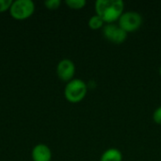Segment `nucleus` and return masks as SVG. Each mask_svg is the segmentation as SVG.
<instances>
[{
  "label": "nucleus",
  "instance_id": "1",
  "mask_svg": "<svg viewBox=\"0 0 161 161\" xmlns=\"http://www.w3.org/2000/svg\"><path fill=\"white\" fill-rule=\"evenodd\" d=\"M124 9L125 3L122 0H97L95 2L96 15L100 16L107 25L119 21Z\"/></svg>",
  "mask_w": 161,
  "mask_h": 161
},
{
  "label": "nucleus",
  "instance_id": "2",
  "mask_svg": "<svg viewBox=\"0 0 161 161\" xmlns=\"http://www.w3.org/2000/svg\"><path fill=\"white\" fill-rule=\"evenodd\" d=\"M88 87L85 81L79 78H74L69 81L64 88V96L70 103L76 104L81 102L87 95Z\"/></svg>",
  "mask_w": 161,
  "mask_h": 161
},
{
  "label": "nucleus",
  "instance_id": "3",
  "mask_svg": "<svg viewBox=\"0 0 161 161\" xmlns=\"http://www.w3.org/2000/svg\"><path fill=\"white\" fill-rule=\"evenodd\" d=\"M35 4L32 0H16L12 2L9 14L15 20H25L33 15Z\"/></svg>",
  "mask_w": 161,
  "mask_h": 161
},
{
  "label": "nucleus",
  "instance_id": "4",
  "mask_svg": "<svg viewBox=\"0 0 161 161\" xmlns=\"http://www.w3.org/2000/svg\"><path fill=\"white\" fill-rule=\"evenodd\" d=\"M119 25L128 34L139 30L142 25V16L137 11H126L119 19Z\"/></svg>",
  "mask_w": 161,
  "mask_h": 161
},
{
  "label": "nucleus",
  "instance_id": "5",
  "mask_svg": "<svg viewBox=\"0 0 161 161\" xmlns=\"http://www.w3.org/2000/svg\"><path fill=\"white\" fill-rule=\"evenodd\" d=\"M104 37L114 44H122L127 39V33L115 24H108L103 28Z\"/></svg>",
  "mask_w": 161,
  "mask_h": 161
},
{
  "label": "nucleus",
  "instance_id": "6",
  "mask_svg": "<svg viewBox=\"0 0 161 161\" xmlns=\"http://www.w3.org/2000/svg\"><path fill=\"white\" fill-rule=\"evenodd\" d=\"M75 74V65L69 58H63L58 63L57 75L58 78L64 82H69L74 79Z\"/></svg>",
  "mask_w": 161,
  "mask_h": 161
},
{
  "label": "nucleus",
  "instance_id": "7",
  "mask_svg": "<svg viewBox=\"0 0 161 161\" xmlns=\"http://www.w3.org/2000/svg\"><path fill=\"white\" fill-rule=\"evenodd\" d=\"M31 157L33 161H51L52 151L47 145L39 143L33 147Z\"/></svg>",
  "mask_w": 161,
  "mask_h": 161
},
{
  "label": "nucleus",
  "instance_id": "8",
  "mask_svg": "<svg viewBox=\"0 0 161 161\" xmlns=\"http://www.w3.org/2000/svg\"><path fill=\"white\" fill-rule=\"evenodd\" d=\"M100 161H123V154L117 148H108L102 154Z\"/></svg>",
  "mask_w": 161,
  "mask_h": 161
},
{
  "label": "nucleus",
  "instance_id": "9",
  "mask_svg": "<svg viewBox=\"0 0 161 161\" xmlns=\"http://www.w3.org/2000/svg\"><path fill=\"white\" fill-rule=\"evenodd\" d=\"M104 24L105 22L103 21V19L98 16V15H93L90 18L89 22H88V25H89V27L92 30H97V29H100L101 27L104 26Z\"/></svg>",
  "mask_w": 161,
  "mask_h": 161
},
{
  "label": "nucleus",
  "instance_id": "10",
  "mask_svg": "<svg viewBox=\"0 0 161 161\" xmlns=\"http://www.w3.org/2000/svg\"><path fill=\"white\" fill-rule=\"evenodd\" d=\"M65 4L72 9H81L86 6L87 2L86 0H66Z\"/></svg>",
  "mask_w": 161,
  "mask_h": 161
},
{
  "label": "nucleus",
  "instance_id": "11",
  "mask_svg": "<svg viewBox=\"0 0 161 161\" xmlns=\"http://www.w3.org/2000/svg\"><path fill=\"white\" fill-rule=\"evenodd\" d=\"M60 4H61L60 0H47L44 2V6L46 7V8L50 10L58 9L60 7Z\"/></svg>",
  "mask_w": 161,
  "mask_h": 161
},
{
  "label": "nucleus",
  "instance_id": "12",
  "mask_svg": "<svg viewBox=\"0 0 161 161\" xmlns=\"http://www.w3.org/2000/svg\"><path fill=\"white\" fill-rule=\"evenodd\" d=\"M12 2L13 1L11 0H0V13L9 10L12 5Z\"/></svg>",
  "mask_w": 161,
  "mask_h": 161
},
{
  "label": "nucleus",
  "instance_id": "13",
  "mask_svg": "<svg viewBox=\"0 0 161 161\" xmlns=\"http://www.w3.org/2000/svg\"><path fill=\"white\" fill-rule=\"evenodd\" d=\"M153 120L156 124L161 125V106L158 107L153 113Z\"/></svg>",
  "mask_w": 161,
  "mask_h": 161
},
{
  "label": "nucleus",
  "instance_id": "14",
  "mask_svg": "<svg viewBox=\"0 0 161 161\" xmlns=\"http://www.w3.org/2000/svg\"><path fill=\"white\" fill-rule=\"evenodd\" d=\"M159 75H160V76H161V67H160V69H159Z\"/></svg>",
  "mask_w": 161,
  "mask_h": 161
}]
</instances>
